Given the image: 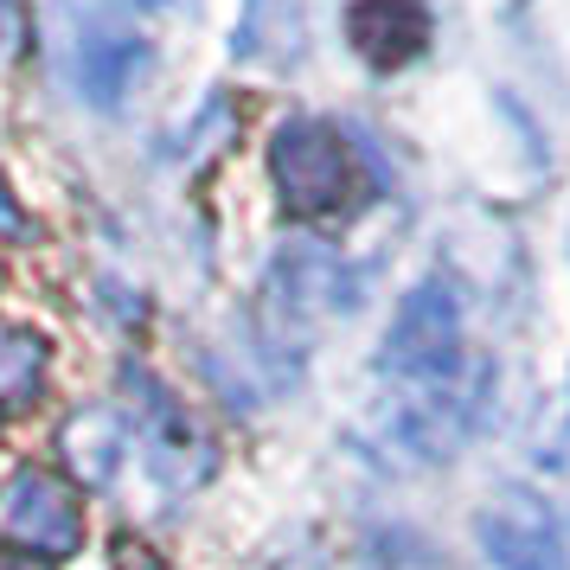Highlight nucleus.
<instances>
[{"instance_id":"obj_1","label":"nucleus","mask_w":570,"mask_h":570,"mask_svg":"<svg viewBox=\"0 0 570 570\" xmlns=\"http://www.w3.org/2000/svg\"><path fill=\"white\" fill-rule=\"evenodd\" d=\"M276 174H283L288 199L302 212H327L346 199L353 160H346V148L327 129H283V141H276Z\"/></svg>"},{"instance_id":"obj_2","label":"nucleus","mask_w":570,"mask_h":570,"mask_svg":"<svg viewBox=\"0 0 570 570\" xmlns=\"http://www.w3.org/2000/svg\"><path fill=\"white\" fill-rule=\"evenodd\" d=\"M0 525L13 539L39 544V551H65L78 539V513H71V500H65V488L52 474H20L7 488V500H0Z\"/></svg>"},{"instance_id":"obj_3","label":"nucleus","mask_w":570,"mask_h":570,"mask_svg":"<svg viewBox=\"0 0 570 570\" xmlns=\"http://www.w3.org/2000/svg\"><path fill=\"white\" fill-rule=\"evenodd\" d=\"M488 544L500 570H564V539L558 519L539 500H507L500 513H488Z\"/></svg>"},{"instance_id":"obj_4","label":"nucleus","mask_w":570,"mask_h":570,"mask_svg":"<svg viewBox=\"0 0 570 570\" xmlns=\"http://www.w3.org/2000/svg\"><path fill=\"white\" fill-rule=\"evenodd\" d=\"M346 32L372 65H404V58L423 52L430 20L416 0H360V7H346Z\"/></svg>"},{"instance_id":"obj_5","label":"nucleus","mask_w":570,"mask_h":570,"mask_svg":"<svg viewBox=\"0 0 570 570\" xmlns=\"http://www.w3.org/2000/svg\"><path fill=\"white\" fill-rule=\"evenodd\" d=\"M0 570H39V564H7V558H0Z\"/></svg>"}]
</instances>
